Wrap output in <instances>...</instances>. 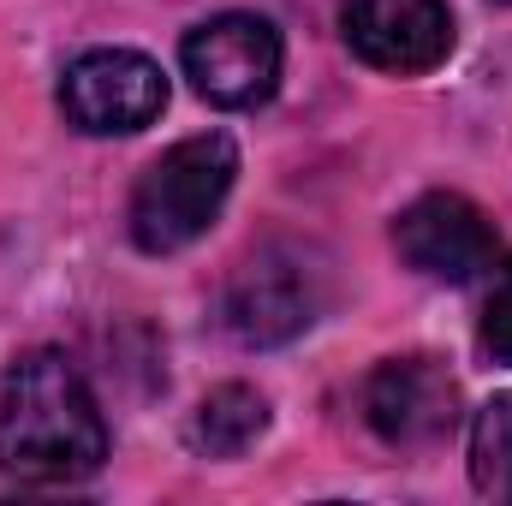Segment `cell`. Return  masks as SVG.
<instances>
[{
	"label": "cell",
	"mask_w": 512,
	"mask_h": 506,
	"mask_svg": "<svg viewBox=\"0 0 512 506\" xmlns=\"http://www.w3.org/2000/svg\"><path fill=\"white\" fill-rule=\"evenodd\" d=\"M239 179V149L227 131H197L173 149H161L137 191H131V245L149 256H173L203 239Z\"/></svg>",
	"instance_id": "7a4b0ae2"
},
{
	"label": "cell",
	"mask_w": 512,
	"mask_h": 506,
	"mask_svg": "<svg viewBox=\"0 0 512 506\" xmlns=\"http://www.w3.org/2000/svg\"><path fill=\"white\" fill-rule=\"evenodd\" d=\"M471 483L489 501H512V399H489L471 429Z\"/></svg>",
	"instance_id": "30bf717a"
},
{
	"label": "cell",
	"mask_w": 512,
	"mask_h": 506,
	"mask_svg": "<svg viewBox=\"0 0 512 506\" xmlns=\"http://www.w3.org/2000/svg\"><path fill=\"white\" fill-rule=\"evenodd\" d=\"M495 6H512V0H495Z\"/></svg>",
	"instance_id": "7c38bea8"
},
{
	"label": "cell",
	"mask_w": 512,
	"mask_h": 506,
	"mask_svg": "<svg viewBox=\"0 0 512 506\" xmlns=\"http://www.w3.org/2000/svg\"><path fill=\"white\" fill-rule=\"evenodd\" d=\"M340 36L364 66L417 78L453 54V12L447 0H346Z\"/></svg>",
	"instance_id": "5b68a950"
},
{
	"label": "cell",
	"mask_w": 512,
	"mask_h": 506,
	"mask_svg": "<svg viewBox=\"0 0 512 506\" xmlns=\"http://www.w3.org/2000/svg\"><path fill=\"white\" fill-rule=\"evenodd\" d=\"M477 340L495 364H512V256L495 268L489 292H483V322H477Z\"/></svg>",
	"instance_id": "8fae6325"
},
{
	"label": "cell",
	"mask_w": 512,
	"mask_h": 506,
	"mask_svg": "<svg viewBox=\"0 0 512 506\" xmlns=\"http://www.w3.org/2000/svg\"><path fill=\"white\" fill-rule=\"evenodd\" d=\"M262 429H268V399L245 381H227V387L203 393V405L191 417V447L209 459H239Z\"/></svg>",
	"instance_id": "9c48e42d"
},
{
	"label": "cell",
	"mask_w": 512,
	"mask_h": 506,
	"mask_svg": "<svg viewBox=\"0 0 512 506\" xmlns=\"http://www.w3.org/2000/svg\"><path fill=\"white\" fill-rule=\"evenodd\" d=\"M108 459V423L90 381L60 352H24L0 381V471L24 483H78Z\"/></svg>",
	"instance_id": "6da1fadb"
},
{
	"label": "cell",
	"mask_w": 512,
	"mask_h": 506,
	"mask_svg": "<svg viewBox=\"0 0 512 506\" xmlns=\"http://www.w3.org/2000/svg\"><path fill=\"white\" fill-rule=\"evenodd\" d=\"M364 417L387 447H435L459 423V387L435 358H387L364 387Z\"/></svg>",
	"instance_id": "52a82bcc"
},
{
	"label": "cell",
	"mask_w": 512,
	"mask_h": 506,
	"mask_svg": "<svg viewBox=\"0 0 512 506\" xmlns=\"http://www.w3.org/2000/svg\"><path fill=\"white\" fill-rule=\"evenodd\" d=\"M316 274L286 251L251 256L227 286V328L245 346H280L316 322Z\"/></svg>",
	"instance_id": "ba28073f"
},
{
	"label": "cell",
	"mask_w": 512,
	"mask_h": 506,
	"mask_svg": "<svg viewBox=\"0 0 512 506\" xmlns=\"http://www.w3.org/2000/svg\"><path fill=\"white\" fill-rule=\"evenodd\" d=\"M393 245H399V256L417 274L447 280V286H465L471 274H483L495 262V227H489V215L471 197L429 191V197H417L393 221Z\"/></svg>",
	"instance_id": "8992f818"
},
{
	"label": "cell",
	"mask_w": 512,
	"mask_h": 506,
	"mask_svg": "<svg viewBox=\"0 0 512 506\" xmlns=\"http://www.w3.org/2000/svg\"><path fill=\"white\" fill-rule=\"evenodd\" d=\"M167 108V78L137 48H90L60 72V114L84 137H131Z\"/></svg>",
	"instance_id": "277c9868"
},
{
	"label": "cell",
	"mask_w": 512,
	"mask_h": 506,
	"mask_svg": "<svg viewBox=\"0 0 512 506\" xmlns=\"http://www.w3.org/2000/svg\"><path fill=\"white\" fill-rule=\"evenodd\" d=\"M179 66H185L191 90L209 108L245 114V108H262L280 90L286 48H280V30L262 12H221V18H209L185 36Z\"/></svg>",
	"instance_id": "3957f363"
}]
</instances>
